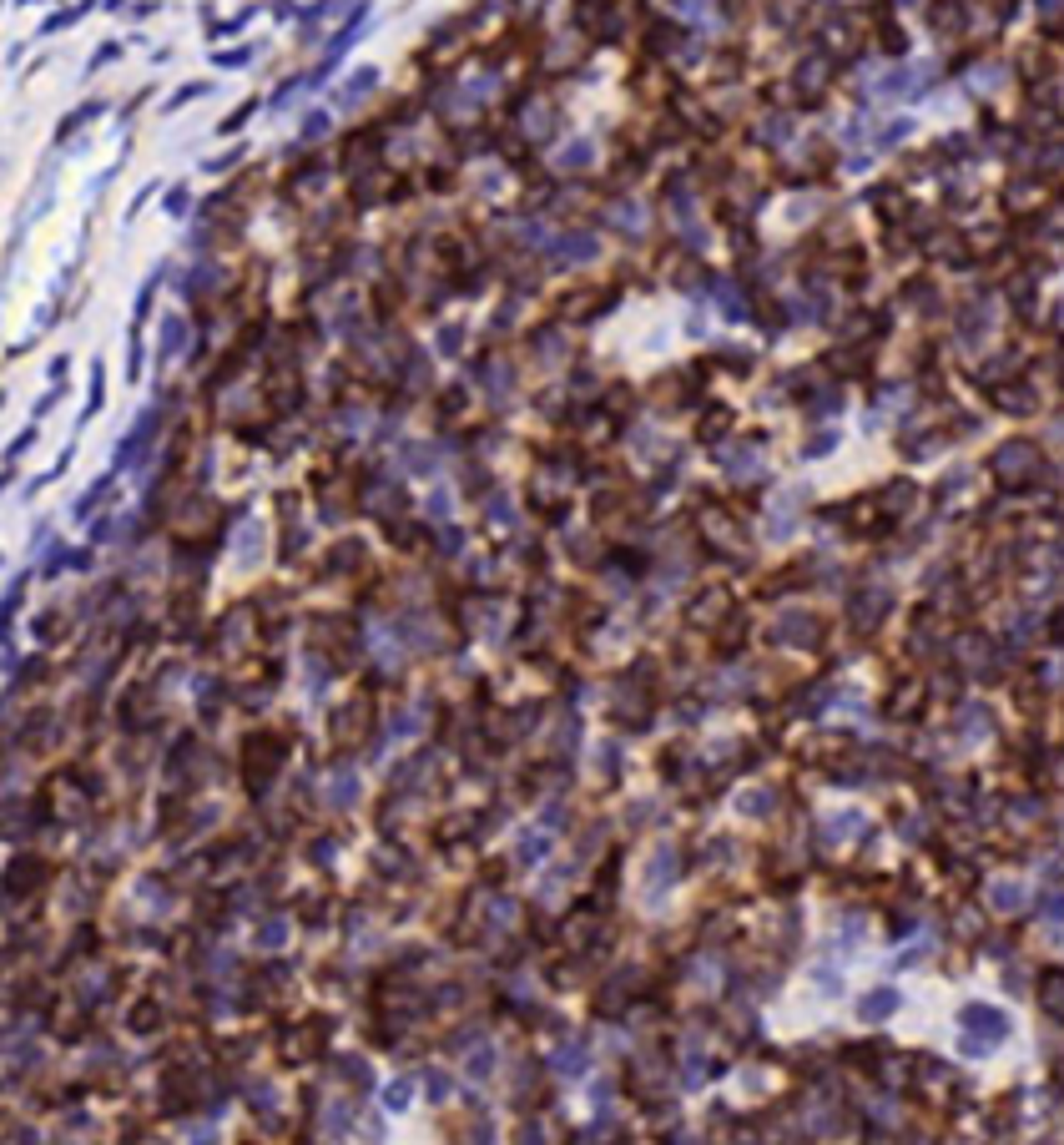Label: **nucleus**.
<instances>
[{"mask_svg": "<svg viewBox=\"0 0 1064 1145\" xmlns=\"http://www.w3.org/2000/svg\"><path fill=\"white\" fill-rule=\"evenodd\" d=\"M489 1069H495V1055H489V1049H479L475 1059H469V1075H475V1080H489Z\"/></svg>", "mask_w": 1064, "mask_h": 1145, "instance_id": "12", "label": "nucleus"}, {"mask_svg": "<svg viewBox=\"0 0 1064 1145\" xmlns=\"http://www.w3.org/2000/svg\"><path fill=\"white\" fill-rule=\"evenodd\" d=\"M540 853H545V838H540V833H525V838H520V863H535Z\"/></svg>", "mask_w": 1064, "mask_h": 1145, "instance_id": "11", "label": "nucleus"}, {"mask_svg": "<svg viewBox=\"0 0 1064 1145\" xmlns=\"http://www.w3.org/2000/svg\"><path fill=\"white\" fill-rule=\"evenodd\" d=\"M550 1065H555V1075H565V1080H570V1075H580V1069H586V1039H570V1045H560Z\"/></svg>", "mask_w": 1064, "mask_h": 1145, "instance_id": "7", "label": "nucleus"}, {"mask_svg": "<svg viewBox=\"0 0 1064 1145\" xmlns=\"http://www.w3.org/2000/svg\"><path fill=\"white\" fill-rule=\"evenodd\" d=\"M1044 918H1064V894H1049L1044 898V908H1039Z\"/></svg>", "mask_w": 1064, "mask_h": 1145, "instance_id": "15", "label": "nucleus"}, {"mask_svg": "<svg viewBox=\"0 0 1064 1145\" xmlns=\"http://www.w3.org/2000/svg\"><path fill=\"white\" fill-rule=\"evenodd\" d=\"M964 731H968V737H984V731H988V711L984 707H968L964 711Z\"/></svg>", "mask_w": 1064, "mask_h": 1145, "instance_id": "10", "label": "nucleus"}, {"mask_svg": "<svg viewBox=\"0 0 1064 1145\" xmlns=\"http://www.w3.org/2000/svg\"><path fill=\"white\" fill-rule=\"evenodd\" d=\"M1054 636H1059V641H1064V616H1059V621H1054Z\"/></svg>", "mask_w": 1064, "mask_h": 1145, "instance_id": "17", "label": "nucleus"}, {"mask_svg": "<svg viewBox=\"0 0 1064 1145\" xmlns=\"http://www.w3.org/2000/svg\"><path fill=\"white\" fill-rule=\"evenodd\" d=\"M737 807H742V813H767V807H772V792H752V797H742Z\"/></svg>", "mask_w": 1064, "mask_h": 1145, "instance_id": "13", "label": "nucleus"}, {"mask_svg": "<svg viewBox=\"0 0 1064 1145\" xmlns=\"http://www.w3.org/2000/svg\"><path fill=\"white\" fill-rule=\"evenodd\" d=\"M429 1095H435V1100H445V1095H449V1080H445V1075H429Z\"/></svg>", "mask_w": 1064, "mask_h": 1145, "instance_id": "16", "label": "nucleus"}, {"mask_svg": "<svg viewBox=\"0 0 1064 1145\" xmlns=\"http://www.w3.org/2000/svg\"><path fill=\"white\" fill-rule=\"evenodd\" d=\"M1029 465H1034V455H1029V445H1019V439H1014V445H1004L999 455H994V469H999L1004 480H1019Z\"/></svg>", "mask_w": 1064, "mask_h": 1145, "instance_id": "2", "label": "nucleus"}, {"mask_svg": "<svg viewBox=\"0 0 1064 1145\" xmlns=\"http://www.w3.org/2000/svg\"><path fill=\"white\" fill-rule=\"evenodd\" d=\"M384 1100H389L394 1110H404V1105H409V1085H389V1090H384Z\"/></svg>", "mask_w": 1064, "mask_h": 1145, "instance_id": "14", "label": "nucleus"}, {"mask_svg": "<svg viewBox=\"0 0 1064 1145\" xmlns=\"http://www.w3.org/2000/svg\"><path fill=\"white\" fill-rule=\"evenodd\" d=\"M661 884H666V888L676 884V853H671V848H656V853H651V873H646V894L656 898V894H661Z\"/></svg>", "mask_w": 1064, "mask_h": 1145, "instance_id": "3", "label": "nucleus"}, {"mask_svg": "<svg viewBox=\"0 0 1064 1145\" xmlns=\"http://www.w3.org/2000/svg\"><path fill=\"white\" fill-rule=\"evenodd\" d=\"M1039 1004L1054 1019H1064V974H1044L1039 979Z\"/></svg>", "mask_w": 1064, "mask_h": 1145, "instance_id": "8", "label": "nucleus"}, {"mask_svg": "<svg viewBox=\"0 0 1064 1145\" xmlns=\"http://www.w3.org/2000/svg\"><path fill=\"white\" fill-rule=\"evenodd\" d=\"M958 1025L968 1029V1035H958V1049H964V1055H988V1049H999L1004 1039H1009V1015L994 1009V1004H964Z\"/></svg>", "mask_w": 1064, "mask_h": 1145, "instance_id": "1", "label": "nucleus"}, {"mask_svg": "<svg viewBox=\"0 0 1064 1145\" xmlns=\"http://www.w3.org/2000/svg\"><path fill=\"white\" fill-rule=\"evenodd\" d=\"M934 944H938L934 934H918V938H913V944H908V949L898 954V964H924L928 954H934Z\"/></svg>", "mask_w": 1064, "mask_h": 1145, "instance_id": "9", "label": "nucleus"}, {"mask_svg": "<svg viewBox=\"0 0 1064 1145\" xmlns=\"http://www.w3.org/2000/svg\"><path fill=\"white\" fill-rule=\"evenodd\" d=\"M893 1009H898V989H873L858 999V1015L863 1019H888Z\"/></svg>", "mask_w": 1064, "mask_h": 1145, "instance_id": "6", "label": "nucleus"}, {"mask_svg": "<svg viewBox=\"0 0 1064 1145\" xmlns=\"http://www.w3.org/2000/svg\"><path fill=\"white\" fill-rule=\"evenodd\" d=\"M988 908H999V914H1014V908H1024V884H1014V878L988 884Z\"/></svg>", "mask_w": 1064, "mask_h": 1145, "instance_id": "5", "label": "nucleus"}, {"mask_svg": "<svg viewBox=\"0 0 1064 1145\" xmlns=\"http://www.w3.org/2000/svg\"><path fill=\"white\" fill-rule=\"evenodd\" d=\"M858 828H863V813H853V807H847V813H833V818L823 823V843H827V848H837V843L853 838Z\"/></svg>", "mask_w": 1064, "mask_h": 1145, "instance_id": "4", "label": "nucleus"}]
</instances>
